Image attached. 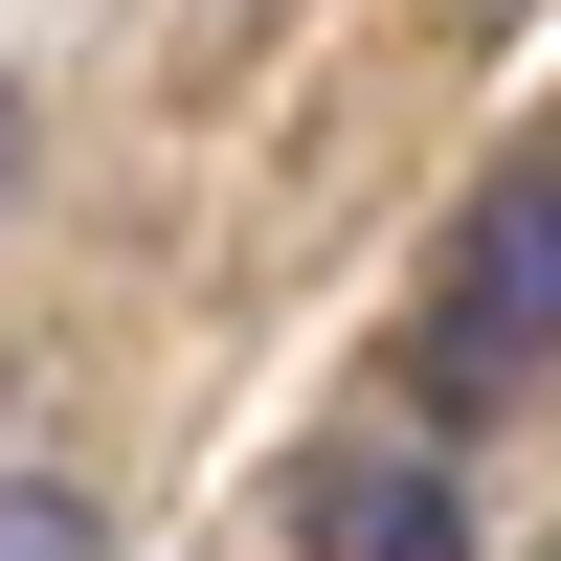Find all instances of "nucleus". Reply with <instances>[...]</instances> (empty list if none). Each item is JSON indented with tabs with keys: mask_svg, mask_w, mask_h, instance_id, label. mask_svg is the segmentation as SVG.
I'll use <instances>...</instances> for the list:
<instances>
[{
	"mask_svg": "<svg viewBox=\"0 0 561 561\" xmlns=\"http://www.w3.org/2000/svg\"><path fill=\"white\" fill-rule=\"evenodd\" d=\"M539 359H561V158H517L472 225H449V293H427V337H404V404L472 427V404L539 382Z\"/></svg>",
	"mask_w": 561,
	"mask_h": 561,
	"instance_id": "obj_1",
	"label": "nucleus"
},
{
	"mask_svg": "<svg viewBox=\"0 0 561 561\" xmlns=\"http://www.w3.org/2000/svg\"><path fill=\"white\" fill-rule=\"evenodd\" d=\"M293 561H472V494H449V449H404V427H337V449H293Z\"/></svg>",
	"mask_w": 561,
	"mask_h": 561,
	"instance_id": "obj_2",
	"label": "nucleus"
},
{
	"mask_svg": "<svg viewBox=\"0 0 561 561\" xmlns=\"http://www.w3.org/2000/svg\"><path fill=\"white\" fill-rule=\"evenodd\" d=\"M0 561H113V517H90L68 472H0Z\"/></svg>",
	"mask_w": 561,
	"mask_h": 561,
	"instance_id": "obj_3",
	"label": "nucleus"
},
{
	"mask_svg": "<svg viewBox=\"0 0 561 561\" xmlns=\"http://www.w3.org/2000/svg\"><path fill=\"white\" fill-rule=\"evenodd\" d=\"M0 158H23V135H0Z\"/></svg>",
	"mask_w": 561,
	"mask_h": 561,
	"instance_id": "obj_4",
	"label": "nucleus"
}]
</instances>
